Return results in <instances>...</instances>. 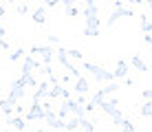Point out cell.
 <instances>
[{
	"mask_svg": "<svg viewBox=\"0 0 152 132\" xmlns=\"http://www.w3.org/2000/svg\"><path fill=\"white\" fill-rule=\"evenodd\" d=\"M84 35L88 38H97L99 35V9L95 0H84Z\"/></svg>",
	"mask_w": 152,
	"mask_h": 132,
	"instance_id": "6da1fadb",
	"label": "cell"
},
{
	"mask_svg": "<svg viewBox=\"0 0 152 132\" xmlns=\"http://www.w3.org/2000/svg\"><path fill=\"white\" fill-rule=\"evenodd\" d=\"M99 108H102L104 112L113 119V125H119V123H121L124 114H121V110H119V99H115V97H113V99H104V101L99 104Z\"/></svg>",
	"mask_w": 152,
	"mask_h": 132,
	"instance_id": "7a4b0ae2",
	"label": "cell"
},
{
	"mask_svg": "<svg viewBox=\"0 0 152 132\" xmlns=\"http://www.w3.org/2000/svg\"><path fill=\"white\" fill-rule=\"evenodd\" d=\"M84 71H88L93 77L97 79V82H115V75H113V71H106L104 66H99V64H93V62H84Z\"/></svg>",
	"mask_w": 152,
	"mask_h": 132,
	"instance_id": "3957f363",
	"label": "cell"
},
{
	"mask_svg": "<svg viewBox=\"0 0 152 132\" xmlns=\"http://www.w3.org/2000/svg\"><path fill=\"white\" fill-rule=\"evenodd\" d=\"M55 60L60 62V64L64 66L66 71H69V75H71V77H75V79L80 77V71H77V66L73 64V60H71L69 55H66V49H62V46H60V49L55 51Z\"/></svg>",
	"mask_w": 152,
	"mask_h": 132,
	"instance_id": "277c9868",
	"label": "cell"
},
{
	"mask_svg": "<svg viewBox=\"0 0 152 132\" xmlns=\"http://www.w3.org/2000/svg\"><path fill=\"white\" fill-rule=\"evenodd\" d=\"M117 90H119V84H117V82H108L104 88H99V90H97L95 95H93V97H91V101L95 104V106H99V104L104 101V99H108L110 95H115Z\"/></svg>",
	"mask_w": 152,
	"mask_h": 132,
	"instance_id": "5b68a950",
	"label": "cell"
},
{
	"mask_svg": "<svg viewBox=\"0 0 152 132\" xmlns=\"http://www.w3.org/2000/svg\"><path fill=\"white\" fill-rule=\"evenodd\" d=\"M9 97L15 99V101H22L27 97V86L22 84V79H13L11 86H9Z\"/></svg>",
	"mask_w": 152,
	"mask_h": 132,
	"instance_id": "8992f818",
	"label": "cell"
},
{
	"mask_svg": "<svg viewBox=\"0 0 152 132\" xmlns=\"http://www.w3.org/2000/svg\"><path fill=\"white\" fill-rule=\"evenodd\" d=\"M121 18H134V11H132V7H121V9H115V11L108 15V20H106V24L108 26H113L117 20H121Z\"/></svg>",
	"mask_w": 152,
	"mask_h": 132,
	"instance_id": "52a82bcc",
	"label": "cell"
},
{
	"mask_svg": "<svg viewBox=\"0 0 152 132\" xmlns=\"http://www.w3.org/2000/svg\"><path fill=\"white\" fill-rule=\"evenodd\" d=\"M31 53H35V55L42 57V64H51V60L55 57V49H51V46H31Z\"/></svg>",
	"mask_w": 152,
	"mask_h": 132,
	"instance_id": "ba28073f",
	"label": "cell"
},
{
	"mask_svg": "<svg viewBox=\"0 0 152 132\" xmlns=\"http://www.w3.org/2000/svg\"><path fill=\"white\" fill-rule=\"evenodd\" d=\"M44 121V108H42V101H38V99H33L31 101V108L27 112V121Z\"/></svg>",
	"mask_w": 152,
	"mask_h": 132,
	"instance_id": "9c48e42d",
	"label": "cell"
},
{
	"mask_svg": "<svg viewBox=\"0 0 152 132\" xmlns=\"http://www.w3.org/2000/svg\"><path fill=\"white\" fill-rule=\"evenodd\" d=\"M128 73H130V64L126 60H119L117 66H115V71H113L115 79H126V77H128Z\"/></svg>",
	"mask_w": 152,
	"mask_h": 132,
	"instance_id": "30bf717a",
	"label": "cell"
},
{
	"mask_svg": "<svg viewBox=\"0 0 152 132\" xmlns=\"http://www.w3.org/2000/svg\"><path fill=\"white\" fill-rule=\"evenodd\" d=\"M49 88H51V84H49V79H42V82H38V88H35V93H33V99H46L49 97Z\"/></svg>",
	"mask_w": 152,
	"mask_h": 132,
	"instance_id": "8fae6325",
	"label": "cell"
},
{
	"mask_svg": "<svg viewBox=\"0 0 152 132\" xmlns=\"http://www.w3.org/2000/svg\"><path fill=\"white\" fill-rule=\"evenodd\" d=\"M22 71H29V73H33L35 68H42V62H38V60H33V55H24L22 57Z\"/></svg>",
	"mask_w": 152,
	"mask_h": 132,
	"instance_id": "7c38bea8",
	"label": "cell"
},
{
	"mask_svg": "<svg viewBox=\"0 0 152 132\" xmlns=\"http://www.w3.org/2000/svg\"><path fill=\"white\" fill-rule=\"evenodd\" d=\"M73 90H75L77 95H84V93H88V90H91V86H88V79L80 75V77L75 79V86H73Z\"/></svg>",
	"mask_w": 152,
	"mask_h": 132,
	"instance_id": "4fadbf2b",
	"label": "cell"
},
{
	"mask_svg": "<svg viewBox=\"0 0 152 132\" xmlns=\"http://www.w3.org/2000/svg\"><path fill=\"white\" fill-rule=\"evenodd\" d=\"M69 106H71V114H75V117H84V114H86L84 104H80L77 99H71L69 97Z\"/></svg>",
	"mask_w": 152,
	"mask_h": 132,
	"instance_id": "5bb4252c",
	"label": "cell"
},
{
	"mask_svg": "<svg viewBox=\"0 0 152 132\" xmlns=\"http://www.w3.org/2000/svg\"><path fill=\"white\" fill-rule=\"evenodd\" d=\"M20 79H22V84H24L27 88H38V79L33 77V73H29V71H22Z\"/></svg>",
	"mask_w": 152,
	"mask_h": 132,
	"instance_id": "9a60e30c",
	"label": "cell"
},
{
	"mask_svg": "<svg viewBox=\"0 0 152 132\" xmlns=\"http://www.w3.org/2000/svg\"><path fill=\"white\" fill-rule=\"evenodd\" d=\"M33 22L35 24H44L46 22V4H40V7L33 11Z\"/></svg>",
	"mask_w": 152,
	"mask_h": 132,
	"instance_id": "2e32d148",
	"label": "cell"
},
{
	"mask_svg": "<svg viewBox=\"0 0 152 132\" xmlns=\"http://www.w3.org/2000/svg\"><path fill=\"white\" fill-rule=\"evenodd\" d=\"M13 104H15V99H11V97L0 99V112L7 114V119H9V114H11V110H13Z\"/></svg>",
	"mask_w": 152,
	"mask_h": 132,
	"instance_id": "e0dca14e",
	"label": "cell"
},
{
	"mask_svg": "<svg viewBox=\"0 0 152 132\" xmlns=\"http://www.w3.org/2000/svg\"><path fill=\"white\" fill-rule=\"evenodd\" d=\"M130 66H132V68H137V71H141V73H145V71H148V64H145V62L141 60L139 55H132V57H130Z\"/></svg>",
	"mask_w": 152,
	"mask_h": 132,
	"instance_id": "ac0fdd59",
	"label": "cell"
},
{
	"mask_svg": "<svg viewBox=\"0 0 152 132\" xmlns=\"http://www.w3.org/2000/svg\"><path fill=\"white\" fill-rule=\"evenodd\" d=\"M139 26H141L143 33H152V20L148 15H139Z\"/></svg>",
	"mask_w": 152,
	"mask_h": 132,
	"instance_id": "d6986e66",
	"label": "cell"
},
{
	"mask_svg": "<svg viewBox=\"0 0 152 132\" xmlns=\"http://www.w3.org/2000/svg\"><path fill=\"white\" fill-rule=\"evenodd\" d=\"M7 123L11 125V128H15L18 132L27 130V123H24V119H22V117H15V119H7Z\"/></svg>",
	"mask_w": 152,
	"mask_h": 132,
	"instance_id": "ffe728a7",
	"label": "cell"
},
{
	"mask_svg": "<svg viewBox=\"0 0 152 132\" xmlns=\"http://www.w3.org/2000/svg\"><path fill=\"white\" fill-rule=\"evenodd\" d=\"M64 121H66V119H64ZM77 128H80V117H75V114H73V117L66 121L64 130H66V132H73V130H77Z\"/></svg>",
	"mask_w": 152,
	"mask_h": 132,
	"instance_id": "44dd1931",
	"label": "cell"
},
{
	"mask_svg": "<svg viewBox=\"0 0 152 132\" xmlns=\"http://www.w3.org/2000/svg\"><path fill=\"white\" fill-rule=\"evenodd\" d=\"M62 90H64V88H62L60 84L51 86V88H49V97H46V99H57V97H62Z\"/></svg>",
	"mask_w": 152,
	"mask_h": 132,
	"instance_id": "7402d4cb",
	"label": "cell"
},
{
	"mask_svg": "<svg viewBox=\"0 0 152 132\" xmlns=\"http://www.w3.org/2000/svg\"><path fill=\"white\" fill-rule=\"evenodd\" d=\"M141 117H152V99H145V104L141 106Z\"/></svg>",
	"mask_w": 152,
	"mask_h": 132,
	"instance_id": "603a6c76",
	"label": "cell"
},
{
	"mask_svg": "<svg viewBox=\"0 0 152 132\" xmlns=\"http://www.w3.org/2000/svg\"><path fill=\"white\" fill-rule=\"evenodd\" d=\"M119 128H121V132H137V130H134V125H132V121H128V119H121Z\"/></svg>",
	"mask_w": 152,
	"mask_h": 132,
	"instance_id": "cb8c5ba5",
	"label": "cell"
},
{
	"mask_svg": "<svg viewBox=\"0 0 152 132\" xmlns=\"http://www.w3.org/2000/svg\"><path fill=\"white\" fill-rule=\"evenodd\" d=\"M22 57H24V49L20 46V49H15L11 55H9V62H18V60H22Z\"/></svg>",
	"mask_w": 152,
	"mask_h": 132,
	"instance_id": "d4e9b609",
	"label": "cell"
},
{
	"mask_svg": "<svg viewBox=\"0 0 152 132\" xmlns=\"http://www.w3.org/2000/svg\"><path fill=\"white\" fill-rule=\"evenodd\" d=\"M66 55H69L71 60H77V62H80L82 57H84V53H82V51H77V49H66Z\"/></svg>",
	"mask_w": 152,
	"mask_h": 132,
	"instance_id": "484cf974",
	"label": "cell"
},
{
	"mask_svg": "<svg viewBox=\"0 0 152 132\" xmlns=\"http://www.w3.org/2000/svg\"><path fill=\"white\" fill-rule=\"evenodd\" d=\"M66 15H69V18H75V15H80V9H77V4H73V7L66 9Z\"/></svg>",
	"mask_w": 152,
	"mask_h": 132,
	"instance_id": "4316f807",
	"label": "cell"
},
{
	"mask_svg": "<svg viewBox=\"0 0 152 132\" xmlns=\"http://www.w3.org/2000/svg\"><path fill=\"white\" fill-rule=\"evenodd\" d=\"M18 13H20V15H27V13H29V4H27V2H24V4H18Z\"/></svg>",
	"mask_w": 152,
	"mask_h": 132,
	"instance_id": "83f0119b",
	"label": "cell"
},
{
	"mask_svg": "<svg viewBox=\"0 0 152 132\" xmlns=\"http://www.w3.org/2000/svg\"><path fill=\"white\" fill-rule=\"evenodd\" d=\"M62 0H42V4H46V7H57Z\"/></svg>",
	"mask_w": 152,
	"mask_h": 132,
	"instance_id": "f1b7e54d",
	"label": "cell"
},
{
	"mask_svg": "<svg viewBox=\"0 0 152 132\" xmlns=\"http://www.w3.org/2000/svg\"><path fill=\"white\" fill-rule=\"evenodd\" d=\"M141 97H143V99H152V86L145 88V90H141Z\"/></svg>",
	"mask_w": 152,
	"mask_h": 132,
	"instance_id": "f546056e",
	"label": "cell"
},
{
	"mask_svg": "<svg viewBox=\"0 0 152 132\" xmlns=\"http://www.w3.org/2000/svg\"><path fill=\"white\" fill-rule=\"evenodd\" d=\"M62 4H64V9H69L73 4H77V0H62Z\"/></svg>",
	"mask_w": 152,
	"mask_h": 132,
	"instance_id": "4dcf8cb0",
	"label": "cell"
},
{
	"mask_svg": "<svg viewBox=\"0 0 152 132\" xmlns=\"http://www.w3.org/2000/svg\"><path fill=\"white\" fill-rule=\"evenodd\" d=\"M143 42H145V44H150V46H152V33H143Z\"/></svg>",
	"mask_w": 152,
	"mask_h": 132,
	"instance_id": "1f68e13d",
	"label": "cell"
},
{
	"mask_svg": "<svg viewBox=\"0 0 152 132\" xmlns=\"http://www.w3.org/2000/svg\"><path fill=\"white\" fill-rule=\"evenodd\" d=\"M124 7V0H115V9H121Z\"/></svg>",
	"mask_w": 152,
	"mask_h": 132,
	"instance_id": "d6a6232c",
	"label": "cell"
},
{
	"mask_svg": "<svg viewBox=\"0 0 152 132\" xmlns=\"http://www.w3.org/2000/svg\"><path fill=\"white\" fill-rule=\"evenodd\" d=\"M128 2H130V4H141L143 0H128Z\"/></svg>",
	"mask_w": 152,
	"mask_h": 132,
	"instance_id": "836d02e7",
	"label": "cell"
},
{
	"mask_svg": "<svg viewBox=\"0 0 152 132\" xmlns=\"http://www.w3.org/2000/svg\"><path fill=\"white\" fill-rule=\"evenodd\" d=\"M0 18H4V7L0 4Z\"/></svg>",
	"mask_w": 152,
	"mask_h": 132,
	"instance_id": "e575fe53",
	"label": "cell"
},
{
	"mask_svg": "<svg viewBox=\"0 0 152 132\" xmlns=\"http://www.w3.org/2000/svg\"><path fill=\"white\" fill-rule=\"evenodd\" d=\"M145 2H148V9H150V11H152V0H145Z\"/></svg>",
	"mask_w": 152,
	"mask_h": 132,
	"instance_id": "d590c367",
	"label": "cell"
},
{
	"mask_svg": "<svg viewBox=\"0 0 152 132\" xmlns=\"http://www.w3.org/2000/svg\"><path fill=\"white\" fill-rule=\"evenodd\" d=\"M35 132H49V130H44V128H38V130H35Z\"/></svg>",
	"mask_w": 152,
	"mask_h": 132,
	"instance_id": "8d00e7d4",
	"label": "cell"
},
{
	"mask_svg": "<svg viewBox=\"0 0 152 132\" xmlns=\"http://www.w3.org/2000/svg\"><path fill=\"white\" fill-rule=\"evenodd\" d=\"M7 2H15V0H7Z\"/></svg>",
	"mask_w": 152,
	"mask_h": 132,
	"instance_id": "74e56055",
	"label": "cell"
},
{
	"mask_svg": "<svg viewBox=\"0 0 152 132\" xmlns=\"http://www.w3.org/2000/svg\"><path fill=\"white\" fill-rule=\"evenodd\" d=\"M84 132H91V130H84Z\"/></svg>",
	"mask_w": 152,
	"mask_h": 132,
	"instance_id": "f35d334b",
	"label": "cell"
},
{
	"mask_svg": "<svg viewBox=\"0 0 152 132\" xmlns=\"http://www.w3.org/2000/svg\"><path fill=\"white\" fill-rule=\"evenodd\" d=\"M0 114H2V112H0Z\"/></svg>",
	"mask_w": 152,
	"mask_h": 132,
	"instance_id": "ab89813d",
	"label": "cell"
}]
</instances>
